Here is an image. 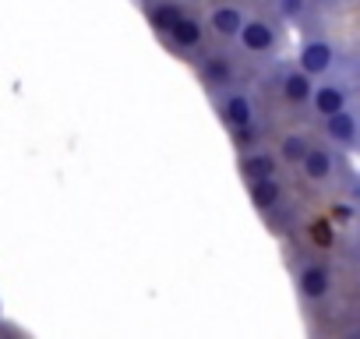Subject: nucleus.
<instances>
[{
    "mask_svg": "<svg viewBox=\"0 0 360 339\" xmlns=\"http://www.w3.org/2000/svg\"><path fill=\"white\" fill-rule=\"evenodd\" d=\"M216 113H219V124H223L226 131H237V127H248V124L258 120L255 99H251L244 89H237V85L216 92Z\"/></svg>",
    "mask_w": 360,
    "mask_h": 339,
    "instance_id": "obj_1",
    "label": "nucleus"
},
{
    "mask_svg": "<svg viewBox=\"0 0 360 339\" xmlns=\"http://www.w3.org/2000/svg\"><path fill=\"white\" fill-rule=\"evenodd\" d=\"M293 283H297V293H300L304 304H318L332 290V272L321 258H304L293 272Z\"/></svg>",
    "mask_w": 360,
    "mask_h": 339,
    "instance_id": "obj_2",
    "label": "nucleus"
},
{
    "mask_svg": "<svg viewBox=\"0 0 360 339\" xmlns=\"http://www.w3.org/2000/svg\"><path fill=\"white\" fill-rule=\"evenodd\" d=\"M279 43V29L269 22V18H244L240 32H237V46L251 57H262V53H272Z\"/></svg>",
    "mask_w": 360,
    "mask_h": 339,
    "instance_id": "obj_3",
    "label": "nucleus"
},
{
    "mask_svg": "<svg viewBox=\"0 0 360 339\" xmlns=\"http://www.w3.org/2000/svg\"><path fill=\"white\" fill-rule=\"evenodd\" d=\"M314 82H318V78H311L297 60H293V64H283V68L276 71L279 96H283L290 106H307V103H311V92H314Z\"/></svg>",
    "mask_w": 360,
    "mask_h": 339,
    "instance_id": "obj_4",
    "label": "nucleus"
},
{
    "mask_svg": "<svg viewBox=\"0 0 360 339\" xmlns=\"http://www.w3.org/2000/svg\"><path fill=\"white\" fill-rule=\"evenodd\" d=\"M307 106H311V113L318 120H325V117H332V113H339V110L349 106V85L325 75L321 82H314V92H311V103Z\"/></svg>",
    "mask_w": 360,
    "mask_h": 339,
    "instance_id": "obj_5",
    "label": "nucleus"
},
{
    "mask_svg": "<svg viewBox=\"0 0 360 339\" xmlns=\"http://www.w3.org/2000/svg\"><path fill=\"white\" fill-rule=\"evenodd\" d=\"M335 170H339L335 145H332V141H328V145H314V141H311V148H307L304 159H300L304 181H311V184H328V181L335 177Z\"/></svg>",
    "mask_w": 360,
    "mask_h": 339,
    "instance_id": "obj_6",
    "label": "nucleus"
},
{
    "mask_svg": "<svg viewBox=\"0 0 360 339\" xmlns=\"http://www.w3.org/2000/svg\"><path fill=\"white\" fill-rule=\"evenodd\" d=\"M335 60H339L335 46H332L328 39H318V36L304 39V46H300V53H297V64H300L311 78H325V75H332Z\"/></svg>",
    "mask_w": 360,
    "mask_h": 339,
    "instance_id": "obj_7",
    "label": "nucleus"
},
{
    "mask_svg": "<svg viewBox=\"0 0 360 339\" xmlns=\"http://www.w3.org/2000/svg\"><path fill=\"white\" fill-rule=\"evenodd\" d=\"M321 131H325V138L335 148H356L360 145V113L353 106H346V110L325 117L321 120Z\"/></svg>",
    "mask_w": 360,
    "mask_h": 339,
    "instance_id": "obj_8",
    "label": "nucleus"
},
{
    "mask_svg": "<svg viewBox=\"0 0 360 339\" xmlns=\"http://www.w3.org/2000/svg\"><path fill=\"white\" fill-rule=\"evenodd\" d=\"M240 174L244 181H262V177H276L279 174V155L262 148V145H251V148H240Z\"/></svg>",
    "mask_w": 360,
    "mask_h": 339,
    "instance_id": "obj_9",
    "label": "nucleus"
},
{
    "mask_svg": "<svg viewBox=\"0 0 360 339\" xmlns=\"http://www.w3.org/2000/svg\"><path fill=\"white\" fill-rule=\"evenodd\" d=\"M166 36H169V43H173L176 50H184V53L202 50V43H205V22L195 18V15H180V18L166 29Z\"/></svg>",
    "mask_w": 360,
    "mask_h": 339,
    "instance_id": "obj_10",
    "label": "nucleus"
},
{
    "mask_svg": "<svg viewBox=\"0 0 360 339\" xmlns=\"http://www.w3.org/2000/svg\"><path fill=\"white\" fill-rule=\"evenodd\" d=\"M198 75H202L209 92H223V89L233 85V60L226 53H209V57H202Z\"/></svg>",
    "mask_w": 360,
    "mask_h": 339,
    "instance_id": "obj_11",
    "label": "nucleus"
},
{
    "mask_svg": "<svg viewBox=\"0 0 360 339\" xmlns=\"http://www.w3.org/2000/svg\"><path fill=\"white\" fill-rule=\"evenodd\" d=\"M248 195H251V205H255L258 212H272V209H279V205H283V198H286V188H283L279 174H276V177L251 181V184H248Z\"/></svg>",
    "mask_w": 360,
    "mask_h": 339,
    "instance_id": "obj_12",
    "label": "nucleus"
},
{
    "mask_svg": "<svg viewBox=\"0 0 360 339\" xmlns=\"http://www.w3.org/2000/svg\"><path fill=\"white\" fill-rule=\"evenodd\" d=\"M240 25H244V11H240L237 4H216V8L209 11V29H212L219 39H237Z\"/></svg>",
    "mask_w": 360,
    "mask_h": 339,
    "instance_id": "obj_13",
    "label": "nucleus"
},
{
    "mask_svg": "<svg viewBox=\"0 0 360 339\" xmlns=\"http://www.w3.org/2000/svg\"><path fill=\"white\" fill-rule=\"evenodd\" d=\"M307 148H311V138L300 134V131H290V134H283V138L276 141V155H279L286 166H300V159H304Z\"/></svg>",
    "mask_w": 360,
    "mask_h": 339,
    "instance_id": "obj_14",
    "label": "nucleus"
},
{
    "mask_svg": "<svg viewBox=\"0 0 360 339\" xmlns=\"http://www.w3.org/2000/svg\"><path fill=\"white\" fill-rule=\"evenodd\" d=\"M180 15H188L180 0H155V4L148 8V22H152V29H159V32H166Z\"/></svg>",
    "mask_w": 360,
    "mask_h": 339,
    "instance_id": "obj_15",
    "label": "nucleus"
},
{
    "mask_svg": "<svg viewBox=\"0 0 360 339\" xmlns=\"http://www.w3.org/2000/svg\"><path fill=\"white\" fill-rule=\"evenodd\" d=\"M311 0H276V18L279 22H300L307 15Z\"/></svg>",
    "mask_w": 360,
    "mask_h": 339,
    "instance_id": "obj_16",
    "label": "nucleus"
},
{
    "mask_svg": "<svg viewBox=\"0 0 360 339\" xmlns=\"http://www.w3.org/2000/svg\"><path fill=\"white\" fill-rule=\"evenodd\" d=\"M356 251H360V234H356Z\"/></svg>",
    "mask_w": 360,
    "mask_h": 339,
    "instance_id": "obj_17",
    "label": "nucleus"
}]
</instances>
